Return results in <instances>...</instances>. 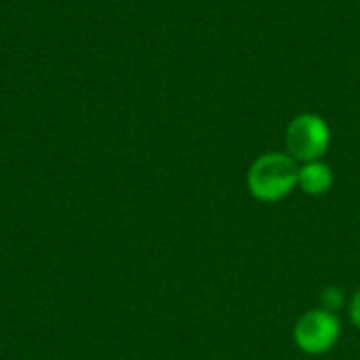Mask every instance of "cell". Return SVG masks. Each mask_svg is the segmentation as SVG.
Masks as SVG:
<instances>
[{
	"label": "cell",
	"instance_id": "6da1fadb",
	"mask_svg": "<svg viewBox=\"0 0 360 360\" xmlns=\"http://www.w3.org/2000/svg\"><path fill=\"white\" fill-rule=\"evenodd\" d=\"M297 173L300 169L289 154H264L251 165L247 184L257 200L276 202L297 186Z\"/></svg>",
	"mask_w": 360,
	"mask_h": 360
},
{
	"label": "cell",
	"instance_id": "7a4b0ae2",
	"mask_svg": "<svg viewBox=\"0 0 360 360\" xmlns=\"http://www.w3.org/2000/svg\"><path fill=\"white\" fill-rule=\"evenodd\" d=\"M331 141L327 122L316 114L297 116L287 129V150L293 160L312 162L319 160Z\"/></svg>",
	"mask_w": 360,
	"mask_h": 360
},
{
	"label": "cell",
	"instance_id": "3957f363",
	"mask_svg": "<svg viewBox=\"0 0 360 360\" xmlns=\"http://www.w3.org/2000/svg\"><path fill=\"white\" fill-rule=\"evenodd\" d=\"M342 327L333 312H327L323 308L310 310L293 327L295 344L306 354H325L329 352L338 340H340Z\"/></svg>",
	"mask_w": 360,
	"mask_h": 360
},
{
	"label": "cell",
	"instance_id": "277c9868",
	"mask_svg": "<svg viewBox=\"0 0 360 360\" xmlns=\"http://www.w3.org/2000/svg\"><path fill=\"white\" fill-rule=\"evenodd\" d=\"M297 186L310 196H323L333 186V171L321 160L304 162L297 173Z\"/></svg>",
	"mask_w": 360,
	"mask_h": 360
},
{
	"label": "cell",
	"instance_id": "5b68a950",
	"mask_svg": "<svg viewBox=\"0 0 360 360\" xmlns=\"http://www.w3.org/2000/svg\"><path fill=\"white\" fill-rule=\"evenodd\" d=\"M342 306H344V293H342V289L329 287V289H325V291L321 293V308H323V310L335 314V310H340Z\"/></svg>",
	"mask_w": 360,
	"mask_h": 360
},
{
	"label": "cell",
	"instance_id": "8992f818",
	"mask_svg": "<svg viewBox=\"0 0 360 360\" xmlns=\"http://www.w3.org/2000/svg\"><path fill=\"white\" fill-rule=\"evenodd\" d=\"M348 314H350V321H352V325L360 329V289L352 295V300H350V304H348Z\"/></svg>",
	"mask_w": 360,
	"mask_h": 360
}]
</instances>
